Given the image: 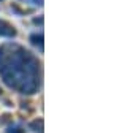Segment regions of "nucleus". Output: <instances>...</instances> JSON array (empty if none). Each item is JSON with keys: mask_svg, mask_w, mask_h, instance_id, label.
Wrapping results in <instances>:
<instances>
[{"mask_svg": "<svg viewBox=\"0 0 130 133\" xmlns=\"http://www.w3.org/2000/svg\"><path fill=\"white\" fill-rule=\"evenodd\" d=\"M0 78L10 89L32 95L40 87V63L25 48L6 43L0 48Z\"/></svg>", "mask_w": 130, "mask_h": 133, "instance_id": "nucleus-1", "label": "nucleus"}, {"mask_svg": "<svg viewBox=\"0 0 130 133\" xmlns=\"http://www.w3.org/2000/svg\"><path fill=\"white\" fill-rule=\"evenodd\" d=\"M0 37H6V38L16 37V29H14L10 22L0 19Z\"/></svg>", "mask_w": 130, "mask_h": 133, "instance_id": "nucleus-2", "label": "nucleus"}, {"mask_svg": "<svg viewBox=\"0 0 130 133\" xmlns=\"http://www.w3.org/2000/svg\"><path fill=\"white\" fill-rule=\"evenodd\" d=\"M43 125H44L43 119H35V121L30 122V128L34 130L35 133H43Z\"/></svg>", "mask_w": 130, "mask_h": 133, "instance_id": "nucleus-3", "label": "nucleus"}, {"mask_svg": "<svg viewBox=\"0 0 130 133\" xmlns=\"http://www.w3.org/2000/svg\"><path fill=\"white\" fill-rule=\"evenodd\" d=\"M30 41H32V44H35L40 49H43V35L41 33H34V35H30Z\"/></svg>", "mask_w": 130, "mask_h": 133, "instance_id": "nucleus-4", "label": "nucleus"}, {"mask_svg": "<svg viewBox=\"0 0 130 133\" xmlns=\"http://www.w3.org/2000/svg\"><path fill=\"white\" fill-rule=\"evenodd\" d=\"M8 133H22V130H21L19 127H16V128H11V130H8Z\"/></svg>", "mask_w": 130, "mask_h": 133, "instance_id": "nucleus-5", "label": "nucleus"}, {"mask_svg": "<svg viewBox=\"0 0 130 133\" xmlns=\"http://www.w3.org/2000/svg\"><path fill=\"white\" fill-rule=\"evenodd\" d=\"M34 22H35V24H41V22H43V19H41V18H40V19H34Z\"/></svg>", "mask_w": 130, "mask_h": 133, "instance_id": "nucleus-6", "label": "nucleus"}, {"mask_svg": "<svg viewBox=\"0 0 130 133\" xmlns=\"http://www.w3.org/2000/svg\"><path fill=\"white\" fill-rule=\"evenodd\" d=\"M35 5H43V0H34Z\"/></svg>", "mask_w": 130, "mask_h": 133, "instance_id": "nucleus-7", "label": "nucleus"}, {"mask_svg": "<svg viewBox=\"0 0 130 133\" xmlns=\"http://www.w3.org/2000/svg\"><path fill=\"white\" fill-rule=\"evenodd\" d=\"M0 94H2V89H0Z\"/></svg>", "mask_w": 130, "mask_h": 133, "instance_id": "nucleus-8", "label": "nucleus"}]
</instances>
